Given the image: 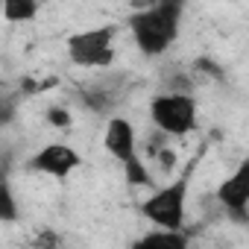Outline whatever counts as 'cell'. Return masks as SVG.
Returning a JSON list of instances; mask_svg holds the SVG:
<instances>
[{
  "instance_id": "6da1fadb",
  "label": "cell",
  "mask_w": 249,
  "mask_h": 249,
  "mask_svg": "<svg viewBox=\"0 0 249 249\" xmlns=\"http://www.w3.org/2000/svg\"><path fill=\"white\" fill-rule=\"evenodd\" d=\"M179 21H182V3L167 0V3H156L135 12L129 18V30L135 36L138 50L147 59H156V56H164L170 44L179 38Z\"/></svg>"
},
{
  "instance_id": "7a4b0ae2",
  "label": "cell",
  "mask_w": 249,
  "mask_h": 249,
  "mask_svg": "<svg viewBox=\"0 0 249 249\" xmlns=\"http://www.w3.org/2000/svg\"><path fill=\"white\" fill-rule=\"evenodd\" d=\"M196 159L191 164H185V170L179 173V179H173L170 185L153 191L144 202H141V214L164 231H182L185 229V211H188V188H191V176H194Z\"/></svg>"
},
{
  "instance_id": "3957f363",
  "label": "cell",
  "mask_w": 249,
  "mask_h": 249,
  "mask_svg": "<svg viewBox=\"0 0 249 249\" xmlns=\"http://www.w3.org/2000/svg\"><path fill=\"white\" fill-rule=\"evenodd\" d=\"M150 120L167 138H185L196 129V100L188 94H156L150 100Z\"/></svg>"
},
{
  "instance_id": "277c9868",
  "label": "cell",
  "mask_w": 249,
  "mask_h": 249,
  "mask_svg": "<svg viewBox=\"0 0 249 249\" xmlns=\"http://www.w3.org/2000/svg\"><path fill=\"white\" fill-rule=\"evenodd\" d=\"M114 36H117L114 24L73 33L68 38V59L76 68H108L114 62V47H111Z\"/></svg>"
},
{
  "instance_id": "5b68a950",
  "label": "cell",
  "mask_w": 249,
  "mask_h": 249,
  "mask_svg": "<svg viewBox=\"0 0 249 249\" xmlns=\"http://www.w3.org/2000/svg\"><path fill=\"white\" fill-rule=\"evenodd\" d=\"M217 202L223 205L226 217L234 220L237 226H246L249 223V161H243L229 179L220 182L217 188Z\"/></svg>"
},
{
  "instance_id": "8992f818",
  "label": "cell",
  "mask_w": 249,
  "mask_h": 249,
  "mask_svg": "<svg viewBox=\"0 0 249 249\" xmlns=\"http://www.w3.org/2000/svg\"><path fill=\"white\" fill-rule=\"evenodd\" d=\"M79 164H82L79 153H76L71 144H62V141L44 144V147H41V150L27 161V167H30V170L44 173V176H53V179H68Z\"/></svg>"
},
{
  "instance_id": "52a82bcc",
  "label": "cell",
  "mask_w": 249,
  "mask_h": 249,
  "mask_svg": "<svg viewBox=\"0 0 249 249\" xmlns=\"http://www.w3.org/2000/svg\"><path fill=\"white\" fill-rule=\"evenodd\" d=\"M103 144H106L108 156H114L120 164H126L129 159H135L138 156V135H135L132 120H126V117H108Z\"/></svg>"
},
{
  "instance_id": "ba28073f",
  "label": "cell",
  "mask_w": 249,
  "mask_h": 249,
  "mask_svg": "<svg viewBox=\"0 0 249 249\" xmlns=\"http://www.w3.org/2000/svg\"><path fill=\"white\" fill-rule=\"evenodd\" d=\"M132 249H191V234L182 231H164V229H153L147 234H141Z\"/></svg>"
},
{
  "instance_id": "9c48e42d",
  "label": "cell",
  "mask_w": 249,
  "mask_h": 249,
  "mask_svg": "<svg viewBox=\"0 0 249 249\" xmlns=\"http://www.w3.org/2000/svg\"><path fill=\"white\" fill-rule=\"evenodd\" d=\"M36 15H38V3H33V0H9V3H3V18L9 24H30Z\"/></svg>"
},
{
  "instance_id": "30bf717a",
  "label": "cell",
  "mask_w": 249,
  "mask_h": 249,
  "mask_svg": "<svg viewBox=\"0 0 249 249\" xmlns=\"http://www.w3.org/2000/svg\"><path fill=\"white\" fill-rule=\"evenodd\" d=\"M123 179H126V185H132V188H153V176H150L141 156H135V159H129L123 164Z\"/></svg>"
},
{
  "instance_id": "8fae6325",
  "label": "cell",
  "mask_w": 249,
  "mask_h": 249,
  "mask_svg": "<svg viewBox=\"0 0 249 249\" xmlns=\"http://www.w3.org/2000/svg\"><path fill=\"white\" fill-rule=\"evenodd\" d=\"M18 217H21V211H18V199L12 194V188L0 185V223H15Z\"/></svg>"
},
{
  "instance_id": "7c38bea8",
  "label": "cell",
  "mask_w": 249,
  "mask_h": 249,
  "mask_svg": "<svg viewBox=\"0 0 249 249\" xmlns=\"http://www.w3.org/2000/svg\"><path fill=\"white\" fill-rule=\"evenodd\" d=\"M47 123L56 126V129H68L71 123H73V117H71V111L65 106H50L47 108Z\"/></svg>"
},
{
  "instance_id": "4fadbf2b",
  "label": "cell",
  "mask_w": 249,
  "mask_h": 249,
  "mask_svg": "<svg viewBox=\"0 0 249 249\" xmlns=\"http://www.w3.org/2000/svg\"><path fill=\"white\" fill-rule=\"evenodd\" d=\"M164 147H170V141H167V135H164V132H159V129H156V132H150V135H147V159H156Z\"/></svg>"
},
{
  "instance_id": "5bb4252c",
  "label": "cell",
  "mask_w": 249,
  "mask_h": 249,
  "mask_svg": "<svg viewBox=\"0 0 249 249\" xmlns=\"http://www.w3.org/2000/svg\"><path fill=\"white\" fill-rule=\"evenodd\" d=\"M36 249H62V237L53 229H41L36 234Z\"/></svg>"
},
{
  "instance_id": "9a60e30c",
  "label": "cell",
  "mask_w": 249,
  "mask_h": 249,
  "mask_svg": "<svg viewBox=\"0 0 249 249\" xmlns=\"http://www.w3.org/2000/svg\"><path fill=\"white\" fill-rule=\"evenodd\" d=\"M194 68H196V73H202V76H208V79H223V68L214 65L211 59H196Z\"/></svg>"
},
{
  "instance_id": "2e32d148",
  "label": "cell",
  "mask_w": 249,
  "mask_h": 249,
  "mask_svg": "<svg viewBox=\"0 0 249 249\" xmlns=\"http://www.w3.org/2000/svg\"><path fill=\"white\" fill-rule=\"evenodd\" d=\"M153 161H156V164H159V167H161L164 173H173V170H176V164H179V159H176L173 147H164V150H161V153H159V156H156Z\"/></svg>"
},
{
  "instance_id": "e0dca14e",
  "label": "cell",
  "mask_w": 249,
  "mask_h": 249,
  "mask_svg": "<svg viewBox=\"0 0 249 249\" xmlns=\"http://www.w3.org/2000/svg\"><path fill=\"white\" fill-rule=\"evenodd\" d=\"M12 117H15V100L6 97V94H0V126H6Z\"/></svg>"
},
{
  "instance_id": "ac0fdd59",
  "label": "cell",
  "mask_w": 249,
  "mask_h": 249,
  "mask_svg": "<svg viewBox=\"0 0 249 249\" xmlns=\"http://www.w3.org/2000/svg\"><path fill=\"white\" fill-rule=\"evenodd\" d=\"M0 185H9V182H6V167H3V161H0Z\"/></svg>"
}]
</instances>
